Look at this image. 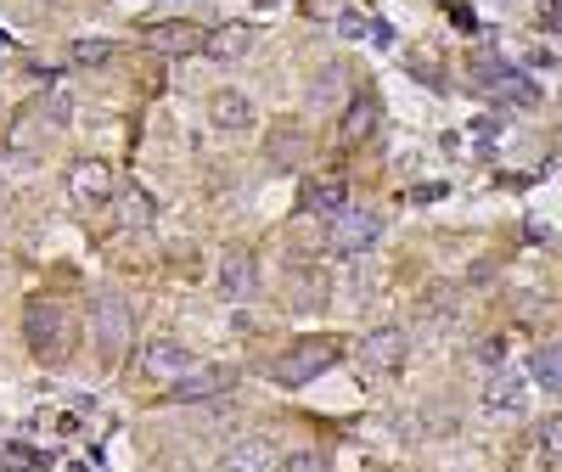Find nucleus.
Returning <instances> with one entry per match:
<instances>
[{
	"label": "nucleus",
	"mask_w": 562,
	"mask_h": 472,
	"mask_svg": "<svg viewBox=\"0 0 562 472\" xmlns=\"http://www.w3.org/2000/svg\"><path fill=\"white\" fill-rule=\"evenodd\" d=\"M74 315L57 304V299H34L29 310H23V344H29V355H40V360H68L74 355Z\"/></svg>",
	"instance_id": "f257e3e1"
},
{
	"label": "nucleus",
	"mask_w": 562,
	"mask_h": 472,
	"mask_svg": "<svg viewBox=\"0 0 562 472\" xmlns=\"http://www.w3.org/2000/svg\"><path fill=\"white\" fill-rule=\"evenodd\" d=\"M338 355H344L338 338H304V344H293L288 355L270 360V377H276L281 389H304V383H315L321 371H333Z\"/></svg>",
	"instance_id": "f03ea898"
},
{
	"label": "nucleus",
	"mask_w": 562,
	"mask_h": 472,
	"mask_svg": "<svg viewBox=\"0 0 562 472\" xmlns=\"http://www.w3.org/2000/svg\"><path fill=\"white\" fill-rule=\"evenodd\" d=\"M90 326H97V349L102 360H119L130 344V304L119 288H97L90 293Z\"/></svg>",
	"instance_id": "7ed1b4c3"
},
{
	"label": "nucleus",
	"mask_w": 562,
	"mask_h": 472,
	"mask_svg": "<svg viewBox=\"0 0 562 472\" xmlns=\"http://www.w3.org/2000/svg\"><path fill=\"white\" fill-rule=\"evenodd\" d=\"M63 186H68L74 209H102V203L119 198V180H113V169H108L102 158H79V164H68Z\"/></svg>",
	"instance_id": "20e7f679"
},
{
	"label": "nucleus",
	"mask_w": 562,
	"mask_h": 472,
	"mask_svg": "<svg viewBox=\"0 0 562 472\" xmlns=\"http://www.w3.org/2000/svg\"><path fill=\"white\" fill-rule=\"evenodd\" d=\"M378 236H383V220L371 209H338L333 225H326V248L333 254H366V248H378Z\"/></svg>",
	"instance_id": "39448f33"
},
{
	"label": "nucleus",
	"mask_w": 562,
	"mask_h": 472,
	"mask_svg": "<svg viewBox=\"0 0 562 472\" xmlns=\"http://www.w3.org/2000/svg\"><path fill=\"white\" fill-rule=\"evenodd\" d=\"M231 389H237V371H231V366H192L186 377H175V383H169V400L175 405H203V400L231 394Z\"/></svg>",
	"instance_id": "423d86ee"
},
{
	"label": "nucleus",
	"mask_w": 562,
	"mask_h": 472,
	"mask_svg": "<svg viewBox=\"0 0 562 472\" xmlns=\"http://www.w3.org/2000/svg\"><path fill=\"white\" fill-rule=\"evenodd\" d=\"M360 366L366 371H378V377H389V371H400L405 366V355H411V338L400 333V326H378V333H366L360 338Z\"/></svg>",
	"instance_id": "0eeeda50"
},
{
	"label": "nucleus",
	"mask_w": 562,
	"mask_h": 472,
	"mask_svg": "<svg viewBox=\"0 0 562 472\" xmlns=\"http://www.w3.org/2000/svg\"><path fill=\"white\" fill-rule=\"evenodd\" d=\"M186 371H192V355H186L180 338H147V349H140V377L147 383H175Z\"/></svg>",
	"instance_id": "6e6552de"
},
{
	"label": "nucleus",
	"mask_w": 562,
	"mask_h": 472,
	"mask_svg": "<svg viewBox=\"0 0 562 472\" xmlns=\"http://www.w3.org/2000/svg\"><path fill=\"white\" fill-rule=\"evenodd\" d=\"M281 445L276 439H237L220 456V472H281Z\"/></svg>",
	"instance_id": "1a4fd4ad"
},
{
	"label": "nucleus",
	"mask_w": 562,
	"mask_h": 472,
	"mask_svg": "<svg viewBox=\"0 0 562 472\" xmlns=\"http://www.w3.org/2000/svg\"><path fill=\"white\" fill-rule=\"evenodd\" d=\"M147 45H158V52H169V57H198L209 45V29L203 23H153Z\"/></svg>",
	"instance_id": "9d476101"
},
{
	"label": "nucleus",
	"mask_w": 562,
	"mask_h": 472,
	"mask_svg": "<svg viewBox=\"0 0 562 472\" xmlns=\"http://www.w3.org/2000/svg\"><path fill=\"white\" fill-rule=\"evenodd\" d=\"M214 281H220V293H225V299H248V293L259 288V265H254V254H248V248H225Z\"/></svg>",
	"instance_id": "9b49d317"
},
{
	"label": "nucleus",
	"mask_w": 562,
	"mask_h": 472,
	"mask_svg": "<svg viewBox=\"0 0 562 472\" xmlns=\"http://www.w3.org/2000/svg\"><path fill=\"white\" fill-rule=\"evenodd\" d=\"M288 304L293 310H321L326 304V270H315V265H288Z\"/></svg>",
	"instance_id": "f8f14e48"
},
{
	"label": "nucleus",
	"mask_w": 562,
	"mask_h": 472,
	"mask_svg": "<svg viewBox=\"0 0 562 472\" xmlns=\"http://www.w3.org/2000/svg\"><path fill=\"white\" fill-rule=\"evenodd\" d=\"M203 52H209L214 63H237V57H248V52H254V29H248V23L209 29V45H203Z\"/></svg>",
	"instance_id": "ddd939ff"
},
{
	"label": "nucleus",
	"mask_w": 562,
	"mask_h": 472,
	"mask_svg": "<svg viewBox=\"0 0 562 472\" xmlns=\"http://www.w3.org/2000/svg\"><path fill=\"white\" fill-rule=\"evenodd\" d=\"M349 97V68L344 63H321L315 79H310V108H333Z\"/></svg>",
	"instance_id": "4468645a"
},
{
	"label": "nucleus",
	"mask_w": 562,
	"mask_h": 472,
	"mask_svg": "<svg viewBox=\"0 0 562 472\" xmlns=\"http://www.w3.org/2000/svg\"><path fill=\"white\" fill-rule=\"evenodd\" d=\"M209 119L220 130H254V102L243 97V90H220V97L209 102Z\"/></svg>",
	"instance_id": "2eb2a0df"
},
{
	"label": "nucleus",
	"mask_w": 562,
	"mask_h": 472,
	"mask_svg": "<svg viewBox=\"0 0 562 472\" xmlns=\"http://www.w3.org/2000/svg\"><path fill=\"white\" fill-rule=\"evenodd\" d=\"M378 124H383L378 97H355L349 113H344V141H371V135H378Z\"/></svg>",
	"instance_id": "dca6fc26"
},
{
	"label": "nucleus",
	"mask_w": 562,
	"mask_h": 472,
	"mask_svg": "<svg viewBox=\"0 0 562 472\" xmlns=\"http://www.w3.org/2000/svg\"><path fill=\"white\" fill-rule=\"evenodd\" d=\"M529 377H535L546 394H562V344H540L529 355Z\"/></svg>",
	"instance_id": "f3484780"
},
{
	"label": "nucleus",
	"mask_w": 562,
	"mask_h": 472,
	"mask_svg": "<svg viewBox=\"0 0 562 472\" xmlns=\"http://www.w3.org/2000/svg\"><path fill=\"white\" fill-rule=\"evenodd\" d=\"M299 153H304V130H299V124H276V130H270L265 158H270L276 169H293V164H299Z\"/></svg>",
	"instance_id": "a211bd4d"
},
{
	"label": "nucleus",
	"mask_w": 562,
	"mask_h": 472,
	"mask_svg": "<svg viewBox=\"0 0 562 472\" xmlns=\"http://www.w3.org/2000/svg\"><path fill=\"white\" fill-rule=\"evenodd\" d=\"M304 209H315V214H338V209H349V192H344V180H338V175H326V180H310V186H304Z\"/></svg>",
	"instance_id": "6ab92c4d"
},
{
	"label": "nucleus",
	"mask_w": 562,
	"mask_h": 472,
	"mask_svg": "<svg viewBox=\"0 0 562 472\" xmlns=\"http://www.w3.org/2000/svg\"><path fill=\"white\" fill-rule=\"evenodd\" d=\"M484 411L518 416V411H524V383H518V377H490V389H484Z\"/></svg>",
	"instance_id": "aec40b11"
},
{
	"label": "nucleus",
	"mask_w": 562,
	"mask_h": 472,
	"mask_svg": "<svg viewBox=\"0 0 562 472\" xmlns=\"http://www.w3.org/2000/svg\"><path fill=\"white\" fill-rule=\"evenodd\" d=\"M119 220H124L130 231H147V225L158 220V203H153L147 192H140V186H130V192L119 198Z\"/></svg>",
	"instance_id": "412c9836"
},
{
	"label": "nucleus",
	"mask_w": 562,
	"mask_h": 472,
	"mask_svg": "<svg viewBox=\"0 0 562 472\" xmlns=\"http://www.w3.org/2000/svg\"><path fill=\"white\" fill-rule=\"evenodd\" d=\"M540 456H546L551 467H562V416H546V422H540Z\"/></svg>",
	"instance_id": "4be33fe9"
},
{
	"label": "nucleus",
	"mask_w": 562,
	"mask_h": 472,
	"mask_svg": "<svg viewBox=\"0 0 562 472\" xmlns=\"http://www.w3.org/2000/svg\"><path fill=\"white\" fill-rule=\"evenodd\" d=\"M40 113H45V124H52V130H63V124L74 119V102H68V90H52V97L40 102Z\"/></svg>",
	"instance_id": "5701e85b"
},
{
	"label": "nucleus",
	"mask_w": 562,
	"mask_h": 472,
	"mask_svg": "<svg viewBox=\"0 0 562 472\" xmlns=\"http://www.w3.org/2000/svg\"><path fill=\"white\" fill-rule=\"evenodd\" d=\"M108 57H113V45H108V40H79V45H74V63H79V68L108 63Z\"/></svg>",
	"instance_id": "b1692460"
},
{
	"label": "nucleus",
	"mask_w": 562,
	"mask_h": 472,
	"mask_svg": "<svg viewBox=\"0 0 562 472\" xmlns=\"http://www.w3.org/2000/svg\"><path fill=\"white\" fill-rule=\"evenodd\" d=\"M40 461H52V456H34V450H0V472H34Z\"/></svg>",
	"instance_id": "393cba45"
},
{
	"label": "nucleus",
	"mask_w": 562,
	"mask_h": 472,
	"mask_svg": "<svg viewBox=\"0 0 562 472\" xmlns=\"http://www.w3.org/2000/svg\"><path fill=\"white\" fill-rule=\"evenodd\" d=\"M281 472H326V456L321 450H293L288 461H281Z\"/></svg>",
	"instance_id": "a878e982"
},
{
	"label": "nucleus",
	"mask_w": 562,
	"mask_h": 472,
	"mask_svg": "<svg viewBox=\"0 0 562 472\" xmlns=\"http://www.w3.org/2000/svg\"><path fill=\"white\" fill-rule=\"evenodd\" d=\"M479 360L501 371V360H506V355H501V338H490V344H479Z\"/></svg>",
	"instance_id": "bb28decb"
}]
</instances>
